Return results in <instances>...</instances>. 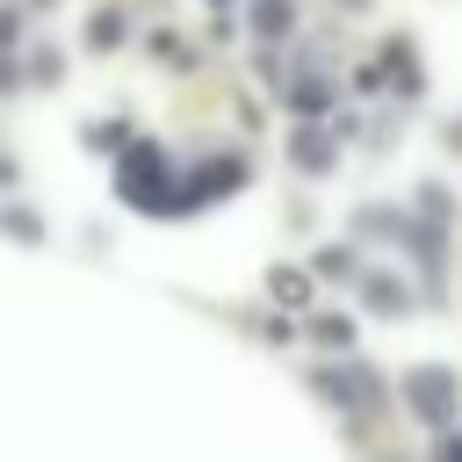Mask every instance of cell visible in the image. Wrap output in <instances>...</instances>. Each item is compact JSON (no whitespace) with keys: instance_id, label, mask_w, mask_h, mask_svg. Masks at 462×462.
<instances>
[{"instance_id":"1","label":"cell","mask_w":462,"mask_h":462,"mask_svg":"<svg viewBox=\"0 0 462 462\" xmlns=\"http://www.w3.org/2000/svg\"><path fill=\"white\" fill-rule=\"evenodd\" d=\"M404 404H411L419 419H433V426H440V419H455L462 383H455L448 368H411V375H404Z\"/></svg>"},{"instance_id":"2","label":"cell","mask_w":462,"mask_h":462,"mask_svg":"<svg viewBox=\"0 0 462 462\" xmlns=\"http://www.w3.org/2000/svg\"><path fill=\"white\" fill-rule=\"evenodd\" d=\"M318 390H325V397H339V404L354 397V411H375V404H383V383H375L368 368H346V375H339V368H325V375H318Z\"/></svg>"},{"instance_id":"3","label":"cell","mask_w":462,"mask_h":462,"mask_svg":"<svg viewBox=\"0 0 462 462\" xmlns=\"http://www.w3.org/2000/svg\"><path fill=\"white\" fill-rule=\"evenodd\" d=\"M296 166H303V173H325V166H332V144H325L318 130H303V137H296Z\"/></svg>"},{"instance_id":"4","label":"cell","mask_w":462,"mask_h":462,"mask_svg":"<svg viewBox=\"0 0 462 462\" xmlns=\"http://www.w3.org/2000/svg\"><path fill=\"white\" fill-rule=\"evenodd\" d=\"M289 29H296V14L282 0H260V36H289Z\"/></svg>"},{"instance_id":"5","label":"cell","mask_w":462,"mask_h":462,"mask_svg":"<svg viewBox=\"0 0 462 462\" xmlns=\"http://www.w3.org/2000/svg\"><path fill=\"white\" fill-rule=\"evenodd\" d=\"M274 296H282V303H303V296H310V282H303L296 267H274Z\"/></svg>"},{"instance_id":"6","label":"cell","mask_w":462,"mask_h":462,"mask_svg":"<svg viewBox=\"0 0 462 462\" xmlns=\"http://www.w3.org/2000/svg\"><path fill=\"white\" fill-rule=\"evenodd\" d=\"M318 274H354V253H346V245H325V253H318Z\"/></svg>"},{"instance_id":"7","label":"cell","mask_w":462,"mask_h":462,"mask_svg":"<svg viewBox=\"0 0 462 462\" xmlns=\"http://www.w3.org/2000/svg\"><path fill=\"white\" fill-rule=\"evenodd\" d=\"M368 303H375V310H397L404 296H397V282H390V274H375V282H368Z\"/></svg>"},{"instance_id":"8","label":"cell","mask_w":462,"mask_h":462,"mask_svg":"<svg viewBox=\"0 0 462 462\" xmlns=\"http://www.w3.org/2000/svg\"><path fill=\"white\" fill-rule=\"evenodd\" d=\"M318 339H325V346H354V325H346V318H318Z\"/></svg>"},{"instance_id":"9","label":"cell","mask_w":462,"mask_h":462,"mask_svg":"<svg viewBox=\"0 0 462 462\" xmlns=\"http://www.w3.org/2000/svg\"><path fill=\"white\" fill-rule=\"evenodd\" d=\"M123 36V14H94V43H116Z\"/></svg>"},{"instance_id":"10","label":"cell","mask_w":462,"mask_h":462,"mask_svg":"<svg viewBox=\"0 0 462 462\" xmlns=\"http://www.w3.org/2000/svg\"><path fill=\"white\" fill-rule=\"evenodd\" d=\"M440 462H462V433H448V440H440Z\"/></svg>"},{"instance_id":"11","label":"cell","mask_w":462,"mask_h":462,"mask_svg":"<svg viewBox=\"0 0 462 462\" xmlns=\"http://www.w3.org/2000/svg\"><path fill=\"white\" fill-rule=\"evenodd\" d=\"M7 36H14V14H0V43H7Z\"/></svg>"}]
</instances>
